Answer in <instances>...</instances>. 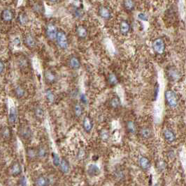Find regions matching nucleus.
<instances>
[{
	"mask_svg": "<svg viewBox=\"0 0 186 186\" xmlns=\"http://www.w3.org/2000/svg\"><path fill=\"white\" fill-rule=\"evenodd\" d=\"M10 174L13 176H18L22 173V167L18 162H15L11 165L9 169Z\"/></svg>",
	"mask_w": 186,
	"mask_h": 186,
	"instance_id": "nucleus-6",
	"label": "nucleus"
},
{
	"mask_svg": "<svg viewBox=\"0 0 186 186\" xmlns=\"http://www.w3.org/2000/svg\"><path fill=\"white\" fill-rule=\"evenodd\" d=\"M35 186H49L50 185V180L45 176H39L35 179Z\"/></svg>",
	"mask_w": 186,
	"mask_h": 186,
	"instance_id": "nucleus-12",
	"label": "nucleus"
},
{
	"mask_svg": "<svg viewBox=\"0 0 186 186\" xmlns=\"http://www.w3.org/2000/svg\"><path fill=\"white\" fill-rule=\"evenodd\" d=\"M48 149L44 145H41L37 148V156L39 159H45L48 156Z\"/></svg>",
	"mask_w": 186,
	"mask_h": 186,
	"instance_id": "nucleus-21",
	"label": "nucleus"
},
{
	"mask_svg": "<svg viewBox=\"0 0 186 186\" xmlns=\"http://www.w3.org/2000/svg\"><path fill=\"white\" fill-rule=\"evenodd\" d=\"M157 165H158V168L159 170H164L165 167H166V163L163 162V161H160Z\"/></svg>",
	"mask_w": 186,
	"mask_h": 186,
	"instance_id": "nucleus-36",
	"label": "nucleus"
},
{
	"mask_svg": "<svg viewBox=\"0 0 186 186\" xmlns=\"http://www.w3.org/2000/svg\"><path fill=\"white\" fill-rule=\"evenodd\" d=\"M98 13L101 18L106 20L111 19V11L107 7H100V8H99Z\"/></svg>",
	"mask_w": 186,
	"mask_h": 186,
	"instance_id": "nucleus-17",
	"label": "nucleus"
},
{
	"mask_svg": "<svg viewBox=\"0 0 186 186\" xmlns=\"http://www.w3.org/2000/svg\"><path fill=\"white\" fill-rule=\"evenodd\" d=\"M49 1H50V2H51V3H55V2H57V1H58V0H48Z\"/></svg>",
	"mask_w": 186,
	"mask_h": 186,
	"instance_id": "nucleus-42",
	"label": "nucleus"
},
{
	"mask_svg": "<svg viewBox=\"0 0 186 186\" xmlns=\"http://www.w3.org/2000/svg\"><path fill=\"white\" fill-rule=\"evenodd\" d=\"M14 94H15V96L16 98H21L25 96V91L22 86H16L14 89Z\"/></svg>",
	"mask_w": 186,
	"mask_h": 186,
	"instance_id": "nucleus-31",
	"label": "nucleus"
},
{
	"mask_svg": "<svg viewBox=\"0 0 186 186\" xmlns=\"http://www.w3.org/2000/svg\"><path fill=\"white\" fill-rule=\"evenodd\" d=\"M4 68H5V65H4V61H1V62H0V72H1V74H3Z\"/></svg>",
	"mask_w": 186,
	"mask_h": 186,
	"instance_id": "nucleus-40",
	"label": "nucleus"
},
{
	"mask_svg": "<svg viewBox=\"0 0 186 186\" xmlns=\"http://www.w3.org/2000/svg\"><path fill=\"white\" fill-rule=\"evenodd\" d=\"M56 41L58 46L62 49H66L69 47V40L66 33L62 30H59L57 33Z\"/></svg>",
	"mask_w": 186,
	"mask_h": 186,
	"instance_id": "nucleus-1",
	"label": "nucleus"
},
{
	"mask_svg": "<svg viewBox=\"0 0 186 186\" xmlns=\"http://www.w3.org/2000/svg\"><path fill=\"white\" fill-rule=\"evenodd\" d=\"M1 18L3 22L9 23V22H12V20H13L14 14L11 9H5L1 12Z\"/></svg>",
	"mask_w": 186,
	"mask_h": 186,
	"instance_id": "nucleus-5",
	"label": "nucleus"
},
{
	"mask_svg": "<svg viewBox=\"0 0 186 186\" xmlns=\"http://www.w3.org/2000/svg\"><path fill=\"white\" fill-rule=\"evenodd\" d=\"M59 30H57V26L53 23H48L45 27V35L47 38L51 41L56 40L57 33Z\"/></svg>",
	"mask_w": 186,
	"mask_h": 186,
	"instance_id": "nucleus-2",
	"label": "nucleus"
},
{
	"mask_svg": "<svg viewBox=\"0 0 186 186\" xmlns=\"http://www.w3.org/2000/svg\"><path fill=\"white\" fill-rule=\"evenodd\" d=\"M28 185V183H27V179L25 176H22L21 179H20L19 182V186H27Z\"/></svg>",
	"mask_w": 186,
	"mask_h": 186,
	"instance_id": "nucleus-37",
	"label": "nucleus"
},
{
	"mask_svg": "<svg viewBox=\"0 0 186 186\" xmlns=\"http://www.w3.org/2000/svg\"><path fill=\"white\" fill-rule=\"evenodd\" d=\"M1 137H2L4 140H9L11 137V131L10 128L8 126L3 127L1 131Z\"/></svg>",
	"mask_w": 186,
	"mask_h": 186,
	"instance_id": "nucleus-25",
	"label": "nucleus"
},
{
	"mask_svg": "<svg viewBox=\"0 0 186 186\" xmlns=\"http://www.w3.org/2000/svg\"><path fill=\"white\" fill-rule=\"evenodd\" d=\"M76 34L78 38L85 39L88 35V29L83 25H78L76 29Z\"/></svg>",
	"mask_w": 186,
	"mask_h": 186,
	"instance_id": "nucleus-11",
	"label": "nucleus"
},
{
	"mask_svg": "<svg viewBox=\"0 0 186 186\" xmlns=\"http://www.w3.org/2000/svg\"><path fill=\"white\" fill-rule=\"evenodd\" d=\"M24 42L26 46L28 47L29 48H34L36 45V39L31 34L26 35V36L24 38Z\"/></svg>",
	"mask_w": 186,
	"mask_h": 186,
	"instance_id": "nucleus-19",
	"label": "nucleus"
},
{
	"mask_svg": "<svg viewBox=\"0 0 186 186\" xmlns=\"http://www.w3.org/2000/svg\"><path fill=\"white\" fill-rule=\"evenodd\" d=\"M138 18H139L140 20H143V21H147V20H148L147 16H146L145 13H141L138 14Z\"/></svg>",
	"mask_w": 186,
	"mask_h": 186,
	"instance_id": "nucleus-38",
	"label": "nucleus"
},
{
	"mask_svg": "<svg viewBox=\"0 0 186 186\" xmlns=\"http://www.w3.org/2000/svg\"><path fill=\"white\" fill-rule=\"evenodd\" d=\"M123 7L127 11H132L134 10L135 4H134L133 0H124Z\"/></svg>",
	"mask_w": 186,
	"mask_h": 186,
	"instance_id": "nucleus-29",
	"label": "nucleus"
},
{
	"mask_svg": "<svg viewBox=\"0 0 186 186\" xmlns=\"http://www.w3.org/2000/svg\"><path fill=\"white\" fill-rule=\"evenodd\" d=\"M75 13H76V16L78 18L80 17V16H82V15H83L82 11H80L79 9H76Z\"/></svg>",
	"mask_w": 186,
	"mask_h": 186,
	"instance_id": "nucleus-41",
	"label": "nucleus"
},
{
	"mask_svg": "<svg viewBox=\"0 0 186 186\" xmlns=\"http://www.w3.org/2000/svg\"><path fill=\"white\" fill-rule=\"evenodd\" d=\"M153 48L158 54H162L164 50L165 45L162 38H157L153 43Z\"/></svg>",
	"mask_w": 186,
	"mask_h": 186,
	"instance_id": "nucleus-4",
	"label": "nucleus"
},
{
	"mask_svg": "<svg viewBox=\"0 0 186 186\" xmlns=\"http://www.w3.org/2000/svg\"><path fill=\"white\" fill-rule=\"evenodd\" d=\"M126 129H127L128 133L130 134L136 133V131H137L136 123L133 121H128L126 123Z\"/></svg>",
	"mask_w": 186,
	"mask_h": 186,
	"instance_id": "nucleus-24",
	"label": "nucleus"
},
{
	"mask_svg": "<svg viewBox=\"0 0 186 186\" xmlns=\"http://www.w3.org/2000/svg\"><path fill=\"white\" fill-rule=\"evenodd\" d=\"M44 78L45 82L48 84H54L57 80L56 74L51 70H47L45 71Z\"/></svg>",
	"mask_w": 186,
	"mask_h": 186,
	"instance_id": "nucleus-10",
	"label": "nucleus"
},
{
	"mask_svg": "<svg viewBox=\"0 0 186 186\" xmlns=\"http://www.w3.org/2000/svg\"><path fill=\"white\" fill-rule=\"evenodd\" d=\"M107 80H108L109 84L112 86H114L115 85H117L118 82V78H117L116 75H115V73H113L109 74V76H108V78H107Z\"/></svg>",
	"mask_w": 186,
	"mask_h": 186,
	"instance_id": "nucleus-30",
	"label": "nucleus"
},
{
	"mask_svg": "<svg viewBox=\"0 0 186 186\" xmlns=\"http://www.w3.org/2000/svg\"><path fill=\"white\" fill-rule=\"evenodd\" d=\"M27 157L30 160H34L36 158H38L37 156V148L34 147H29L27 149Z\"/></svg>",
	"mask_w": 186,
	"mask_h": 186,
	"instance_id": "nucleus-22",
	"label": "nucleus"
},
{
	"mask_svg": "<svg viewBox=\"0 0 186 186\" xmlns=\"http://www.w3.org/2000/svg\"><path fill=\"white\" fill-rule=\"evenodd\" d=\"M68 64L69 67L73 70H78L80 68L81 63L79 59L76 56H71L68 59Z\"/></svg>",
	"mask_w": 186,
	"mask_h": 186,
	"instance_id": "nucleus-7",
	"label": "nucleus"
},
{
	"mask_svg": "<svg viewBox=\"0 0 186 186\" xmlns=\"http://www.w3.org/2000/svg\"><path fill=\"white\" fill-rule=\"evenodd\" d=\"M80 101H81V102L83 103V104L86 105L87 103H88V98H87V97L85 94L80 95Z\"/></svg>",
	"mask_w": 186,
	"mask_h": 186,
	"instance_id": "nucleus-39",
	"label": "nucleus"
},
{
	"mask_svg": "<svg viewBox=\"0 0 186 186\" xmlns=\"http://www.w3.org/2000/svg\"><path fill=\"white\" fill-rule=\"evenodd\" d=\"M165 99H166L167 104H168L169 107H173V108L177 107L178 98L176 95L173 91L167 90L165 92Z\"/></svg>",
	"mask_w": 186,
	"mask_h": 186,
	"instance_id": "nucleus-3",
	"label": "nucleus"
},
{
	"mask_svg": "<svg viewBox=\"0 0 186 186\" xmlns=\"http://www.w3.org/2000/svg\"><path fill=\"white\" fill-rule=\"evenodd\" d=\"M34 116L38 120H43L45 117V111L41 107H36L34 109Z\"/></svg>",
	"mask_w": 186,
	"mask_h": 186,
	"instance_id": "nucleus-27",
	"label": "nucleus"
},
{
	"mask_svg": "<svg viewBox=\"0 0 186 186\" xmlns=\"http://www.w3.org/2000/svg\"><path fill=\"white\" fill-rule=\"evenodd\" d=\"M52 160H53V163L55 167H60L62 159H60V158L58 154H57L56 153H53Z\"/></svg>",
	"mask_w": 186,
	"mask_h": 186,
	"instance_id": "nucleus-34",
	"label": "nucleus"
},
{
	"mask_svg": "<svg viewBox=\"0 0 186 186\" xmlns=\"http://www.w3.org/2000/svg\"><path fill=\"white\" fill-rule=\"evenodd\" d=\"M109 105L111 108L113 109H118L121 107V101L118 96H114L110 100L109 102Z\"/></svg>",
	"mask_w": 186,
	"mask_h": 186,
	"instance_id": "nucleus-26",
	"label": "nucleus"
},
{
	"mask_svg": "<svg viewBox=\"0 0 186 186\" xmlns=\"http://www.w3.org/2000/svg\"><path fill=\"white\" fill-rule=\"evenodd\" d=\"M163 136H164V140L169 143H173V142H175L176 135L171 129H165L163 132Z\"/></svg>",
	"mask_w": 186,
	"mask_h": 186,
	"instance_id": "nucleus-16",
	"label": "nucleus"
},
{
	"mask_svg": "<svg viewBox=\"0 0 186 186\" xmlns=\"http://www.w3.org/2000/svg\"><path fill=\"white\" fill-rule=\"evenodd\" d=\"M45 98L49 103H53L55 100V96L52 90L47 89L45 92Z\"/></svg>",
	"mask_w": 186,
	"mask_h": 186,
	"instance_id": "nucleus-28",
	"label": "nucleus"
},
{
	"mask_svg": "<svg viewBox=\"0 0 186 186\" xmlns=\"http://www.w3.org/2000/svg\"><path fill=\"white\" fill-rule=\"evenodd\" d=\"M18 120V112L14 107L10 108L9 114V123L10 125H15Z\"/></svg>",
	"mask_w": 186,
	"mask_h": 186,
	"instance_id": "nucleus-13",
	"label": "nucleus"
},
{
	"mask_svg": "<svg viewBox=\"0 0 186 186\" xmlns=\"http://www.w3.org/2000/svg\"><path fill=\"white\" fill-rule=\"evenodd\" d=\"M100 137L103 141L106 142L110 138V133L107 129H102L100 132Z\"/></svg>",
	"mask_w": 186,
	"mask_h": 186,
	"instance_id": "nucleus-32",
	"label": "nucleus"
},
{
	"mask_svg": "<svg viewBox=\"0 0 186 186\" xmlns=\"http://www.w3.org/2000/svg\"><path fill=\"white\" fill-rule=\"evenodd\" d=\"M83 127L86 133H89L92 131L93 128V122L90 117H86L84 118L83 121Z\"/></svg>",
	"mask_w": 186,
	"mask_h": 186,
	"instance_id": "nucleus-18",
	"label": "nucleus"
},
{
	"mask_svg": "<svg viewBox=\"0 0 186 186\" xmlns=\"http://www.w3.org/2000/svg\"><path fill=\"white\" fill-rule=\"evenodd\" d=\"M74 114L76 117H80L83 114V107L79 103H76L74 106Z\"/></svg>",
	"mask_w": 186,
	"mask_h": 186,
	"instance_id": "nucleus-33",
	"label": "nucleus"
},
{
	"mask_svg": "<svg viewBox=\"0 0 186 186\" xmlns=\"http://www.w3.org/2000/svg\"><path fill=\"white\" fill-rule=\"evenodd\" d=\"M138 165L143 170L147 171L151 167V162L147 157L141 156L138 159Z\"/></svg>",
	"mask_w": 186,
	"mask_h": 186,
	"instance_id": "nucleus-8",
	"label": "nucleus"
},
{
	"mask_svg": "<svg viewBox=\"0 0 186 186\" xmlns=\"http://www.w3.org/2000/svg\"><path fill=\"white\" fill-rule=\"evenodd\" d=\"M130 30H131V25H130L129 22L127 20H123L121 22L119 25V30L121 34L123 35H127L129 34Z\"/></svg>",
	"mask_w": 186,
	"mask_h": 186,
	"instance_id": "nucleus-15",
	"label": "nucleus"
},
{
	"mask_svg": "<svg viewBox=\"0 0 186 186\" xmlns=\"http://www.w3.org/2000/svg\"><path fill=\"white\" fill-rule=\"evenodd\" d=\"M155 186H158V185H157V184H156V185H155Z\"/></svg>",
	"mask_w": 186,
	"mask_h": 186,
	"instance_id": "nucleus-43",
	"label": "nucleus"
},
{
	"mask_svg": "<svg viewBox=\"0 0 186 186\" xmlns=\"http://www.w3.org/2000/svg\"><path fill=\"white\" fill-rule=\"evenodd\" d=\"M18 22H19L20 24L24 25V24H27V22H28V17L25 13H21L19 16H18Z\"/></svg>",
	"mask_w": 186,
	"mask_h": 186,
	"instance_id": "nucleus-35",
	"label": "nucleus"
},
{
	"mask_svg": "<svg viewBox=\"0 0 186 186\" xmlns=\"http://www.w3.org/2000/svg\"><path fill=\"white\" fill-rule=\"evenodd\" d=\"M140 135H141V137H143L144 139H150L153 135L152 130L148 127L142 128L141 131H140Z\"/></svg>",
	"mask_w": 186,
	"mask_h": 186,
	"instance_id": "nucleus-23",
	"label": "nucleus"
},
{
	"mask_svg": "<svg viewBox=\"0 0 186 186\" xmlns=\"http://www.w3.org/2000/svg\"><path fill=\"white\" fill-rule=\"evenodd\" d=\"M88 173L90 177H94L100 175V169L97 165L95 164H90L88 167Z\"/></svg>",
	"mask_w": 186,
	"mask_h": 186,
	"instance_id": "nucleus-14",
	"label": "nucleus"
},
{
	"mask_svg": "<svg viewBox=\"0 0 186 186\" xmlns=\"http://www.w3.org/2000/svg\"><path fill=\"white\" fill-rule=\"evenodd\" d=\"M19 135L22 139L30 140L32 137V131L30 127L23 126L20 128V129L19 130Z\"/></svg>",
	"mask_w": 186,
	"mask_h": 186,
	"instance_id": "nucleus-9",
	"label": "nucleus"
},
{
	"mask_svg": "<svg viewBox=\"0 0 186 186\" xmlns=\"http://www.w3.org/2000/svg\"><path fill=\"white\" fill-rule=\"evenodd\" d=\"M70 164L69 160H67L66 158H62L60 165V169L61 172L63 173L64 174H67L70 171Z\"/></svg>",
	"mask_w": 186,
	"mask_h": 186,
	"instance_id": "nucleus-20",
	"label": "nucleus"
}]
</instances>
